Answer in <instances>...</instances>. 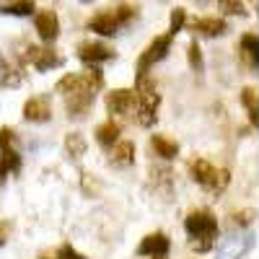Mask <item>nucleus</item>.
I'll return each instance as SVG.
<instances>
[{"label": "nucleus", "mask_w": 259, "mask_h": 259, "mask_svg": "<svg viewBox=\"0 0 259 259\" xmlns=\"http://www.w3.org/2000/svg\"><path fill=\"white\" fill-rule=\"evenodd\" d=\"M96 143L101 145V148H112L117 140H119V135H122V130H119V124L117 122H104V124H99L96 127Z\"/></svg>", "instance_id": "a211bd4d"}, {"label": "nucleus", "mask_w": 259, "mask_h": 259, "mask_svg": "<svg viewBox=\"0 0 259 259\" xmlns=\"http://www.w3.org/2000/svg\"><path fill=\"white\" fill-rule=\"evenodd\" d=\"M135 16H138V8H135L133 3H117V6H112V8L99 11V13L89 21V29L96 31L99 36H114V34H119V29L127 26Z\"/></svg>", "instance_id": "f03ea898"}, {"label": "nucleus", "mask_w": 259, "mask_h": 259, "mask_svg": "<svg viewBox=\"0 0 259 259\" xmlns=\"http://www.w3.org/2000/svg\"><path fill=\"white\" fill-rule=\"evenodd\" d=\"M187 57H189V65H192V70H194V73H202V70H205L202 52H200V45H197V41H189V47H187Z\"/></svg>", "instance_id": "5701e85b"}, {"label": "nucleus", "mask_w": 259, "mask_h": 259, "mask_svg": "<svg viewBox=\"0 0 259 259\" xmlns=\"http://www.w3.org/2000/svg\"><path fill=\"white\" fill-rule=\"evenodd\" d=\"M189 174H192V179L197 182L200 187L212 189V192H223L226 184L231 182V174H228V171L215 168L207 158H194V161L189 163Z\"/></svg>", "instance_id": "20e7f679"}, {"label": "nucleus", "mask_w": 259, "mask_h": 259, "mask_svg": "<svg viewBox=\"0 0 259 259\" xmlns=\"http://www.w3.org/2000/svg\"><path fill=\"white\" fill-rule=\"evenodd\" d=\"M150 174H153V184H161L163 192H166V189L171 192V184H174V179H171V177H174V174H171L168 168H153Z\"/></svg>", "instance_id": "393cba45"}, {"label": "nucleus", "mask_w": 259, "mask_h": 259, "mask_svg": "<svg viewBox=\"0 0 259 259\" xmlns=\"http://www.w3.org/2000/svg\"><path fill=\"white\" fill-rule=\"evenodd\" d=\"M150 145H153L156 156H161L163 161H174L179 156V143L168 135H153L150 138Z\"/></svg>", "instance_id": "2eb2a0df"}, {"label": "nucleus", "mask_w": 259, "mask_h": 259, "mask_svg": "<svg viewBox=\"0 0 259 259\" xmlns=\"http://www.w3.org/2000/svg\"><path fill=\"white\" fill-rule=\"evenodd\" d=\"M184 24H187V11L184 8H174V11H171V29H168V34L171 36L179 34L184 29Z\"/></svg>", "instance_id": "a878e982"}, {"label": "nucleus", "mask_w": 259, "mask_h": 259, "mask_svg": "<svg viewBox=\"0 0 259 259\" xmlns=\"http://www.w3.org/2000/svg\"><path fill=\"white\" fill-rule=\"evenodd\" d=\"M197 3H207V0H197Z\"/></svg>", "instance_id": "2f4dec72"}, {"label": "nucleus", "mask_w": 259, "mask_h": 259, "mask_svg": "<svg viewBox=\"0 0 259 259\" xmlns=\"http://www.w3.org/2000/svg\"><path fill=\"white\" fill-rule=\"evenodd\" d=\"M24 80V70H16L0 57V85H18Z\"/></svg>", "instance_id": "412c9836"}, {"label": "nucleus", "mask_w": 259, "mask_h": 259, "mask_svg": "<svg viewBox=\"0 0 259 259\" xmlns=\"http://www.w3.org/2000/svg\"><path fill=\"white\" fill-rule=\"evenodd\" d=\"M13 140H16L13 130H11V127H0V150L8 148V145H13Z\"/></svg>", "instance_id": "c85d7f7f"}, {"label": "nucleus", "mask_w": 259, "mask_h": 259, "mask_svg": "<svg viewBox=\"0 0 259 259\" xmlns=\"http://www.w3.org/2000/svg\"><path fill=\"white\" fill-rule=\"evenodd\" d=\"M239 50H241V57L256 70V68H259V36H256L254 31L244 34L241 41H239Z\"/></svg>", "instance_id": "dca6fc26"}, {"label": "nucleus", "mask_w": 259, "mask_h": 259, "mask_svg": "<svg viewBox=\"0 0 259 259\" xmlns=\"http://www.w3.org/2000/svg\"><path fill=\"white\" fill-rule=\"evenodd\" d=\"M52 259H85V256H83V254H78L70 244H62V246L52 254Z\"/></svg>", "instance_id": "cd10ccee"}, {"label": "nucleus", "mask_w": 259, "mask_h": 259, "mask_svg": "<svg viewBox=\"0 0 259 259\" xmlns=\"http://www.w3.org/2000/svg\"><path fill=\"white\" fill-rule=\"evenodd\" d=\"M52 117V104L47 96H31L24 104V119L26 122H50Z\"/></svg>", "instance_id": "9b49d317"}, {"label": "nucleus", "mask_w": 259, "mask_h": 259, "mask_svg": "<svg viewBox=\"0 0 259 259\" xmlns=\"http://www.w3.org/2000/svg\"><path fill=\"white\" fill-rule=\"evenodd\" d=\"M36 31L41 36V41H55L57 34H60V18L55 11L50 8H41L36 13Z\"/></svg>", "instance_id": "f8f14e48"}, {"label": "nucleus", "mask_w": 259, "mask_h": 259, "mask_svg": "<svg viewBox=\"0 0 259 259\" xmlns=\"http://www.w3.org/2000/svg\"><path fill=\"white\" fill-rule=\"evenodd\" d=\"M78 57L83 62H106V60H112L114 57V50L112 47H106L104 41H80L78 45Z\"/></svg>", "instance_id": "9d476101"}, {"label": "nucleus", "mask_w": 259, "mask_h": 259, "mask_svg": "<svg viewBox=\"0 0 259 259\" xmlns=\"http://www.w3.org/2000/svg\"><path fill=\"white\" fill-rule=\"evenodd\" d=\"M26 57L31 60L34 68L41 70V73L55 70V68H60V65H62V55L57 50H50V47H29V55Z\"/></svg>", "instance_id": "6e6552de"}, {"label": "nucleus", "mask_w": 259, "mask_h": 259, "mask_svg": "<svg viewBox=\"0 0 259 259\" xmlns=\"http://www.w3.org/2000/svg\"><path fill=\"white\" fill-rule=\"evenodd\" d=\"M168 249H171V241H168V236L161 233V231L143 236V241L138 244V254L140 256H166Z\"/></svg>", "instance_id": "1a4fd4ad"}, {"label": "nucleus", "mask_w": 259, "mask_h": 259, "mask_svg": "<svg viewBox=\"0 0 259 259\" xmlns=\"http://www.w3.org/2000/svg\"><path fill=\"white\" fill-rule=\"evenodd\" d=\"M218 6H221V11L228 13V16H246V13H249V11L244 8L241 0H218Z\"/></svg>", "instance_id": "b1692460"}, {"label": "nucleus", "mask_w": 259, "mask_h": 259, "mask_svg": "<svg viewBox=\"0 0 259 259\" xmlns=\"http://www.w3.org/2000/svg\"><path fill=\"white\" fill-rule=\"evenodd\" d=\"M65 150H68L73 158L83 156V153H85V140H83V135H80V133H70L68 138H65Z\"/></svg>", "instance_id": "4be33fe9"}, {"label": "nucleus", "mask_w": 259, "mask_h": 259, "mask_svg": "<svg viewBox=\"0 0 259 259\" xmlns=\"http://www.w3.org/2000/svg\"><path fill=\"white\" fill-rule=\"evenodd\" d=\"M241 104H244V109L249 114V122L256 127L259 124V94L254 85H246V89L241 91Z\"/></svg>", "instance_id": "6ab92c4d"}, {"label": "nucleus", "mask_w": 259, "mask_h": 259, "mask_svg": "<svg viewBox=\"0 0 259 259\" xmlns=\"http://www.w3.org/2000/svg\"><path fill=\"white\" fill-rule=\"evenodd\" d=\"M254 210H239V212H233L231 215V221H233V226H239V228H249L251 223H254Z\"/></svg>", "instance_id": "bb28decb"}, {"label": "nucleus", "mask_w": 259, "mask_h": 259, "mask_svg": "<svg viewBox=\"0 0 259 259\" xmlns=\"http://www.w3.org/2000/svg\"><path fill=\"white\" fill-rule=\"evenodd\" d=\"M192 31H197L202 36H221L228 31V24L223 18H212V16H200V18H194L192 21Z\"/></svg>", "instance_id": "ddd939ff"}, {"label": "nucleus", "mask_w": 259, "mask_h": 259, "mask_svg": "<svg viewBox=\"0 0 259 259\" xmlns=\"http://www.w3.org/2000/svg\"><path fill=\"white\" fill-rule=\"evenodd\" d=\"M254 246V233L249 228H236L231 233H226V239L215 249L218 259H244Z\"/></svg>", "instance_id": "39448f33"}, {"label": "nucleus", "mask_w": 259, "mask_h": 259, "mask_svg": "<svg viewBox=\"0 0 259 259\" xmlns=\"http://www.w3.org/2000/svg\"><path fill=\"white\" fill-rule=\"evenodd\" d=\"M36 11L34 0H8V3L0 6V13L6 16H31Z\"/></svg>", "instance_id": "aec40b11"}, {"label": "nucleus", "mask_w": 259, "mask_h": 259, "mask_svg": "<svg viewBox=\"0 0 259 259\" xmlns=\"http://www.w3.org/2000/svg\"><path fill=\"white\" fill-rule=\"evenodd\" d=\"M138 85H140V91H135L138 94V99H135V114H138V124H143V127H153L156 124V119H158V106H161V94L150 85L145 78L143 80H138Z\"/></svg>", "instance_id": "7ed1b4c3"}, {"label": "nucleus", "mask_w": 259, "mask_h": 259, "mask_svg": "<svg viewBox=\"0 0 259 259\" xmlns=\"http://www.w3.org/2000/svg\"><path fill=\"white\" fill-rule=\"evenodd\" d=\"M150 259H166V256H150Z\"/></svg>", "instance_id": "7c9ffc66"}, {"label": "nucleus", "mask_w": 259, "mask_h": 259, "mask_svg": "<svg viewBox=\"0 0 259 259\" xmlns=\"http://www.w3.org/2000/svg\"><path fill=\"white\" fill-rule=\"evenodd\" d=\"M21 171V156L13 145L0 150V179H6L8 174H18Z\"/></svg>", "instance_id": "f3484780"}, {"label": "nucleus", "mask_w": 259, "mask_h": 259, "mask_svg": "<svg viewBox=\"0 0 259 259\" xmlns=\"http://www.w3.org/2000/svg\"><path fill=\"white\" fill-rule=\"evenodd\" d=\"M133 161H135V145L130 140H124V143L117 140L112 153H109V163L117 168H124V166H133Z\"/></svg>", "instance_id": "4468645a"}, {"label": "nucleus", "mask_w": 259, "mask_h": 259, "mask_svg": "<svg viewBox=\"0 0 259 259\" xmlns=\"http://www.w3.org/2000/svg\"><path fill=\"white\" fill-rule=\"evenodd\" d=\"M184 231L189 236V246L197 254H205L218 239V218L210 210H192L184 218Z\"/></svg>", "instance_id": "f257e3e1"}, {"label": "nucleus", "mask_w": 259, "mask_h": 259, "mask_svg": "<svg viewBox=\"0 0 259 259\" xmlns=\"http://www.w3.org/2000/svg\"><path fill=\"white\" fill-rule=\"evenodd\" d=\"M135 99H138V94L133 89H117L112 94H106V109L114 117H127L135 112Z\"/></svg>", "instance_id": "0eeeda50"}, {"label": "nucleus", "mask_w": 259, "mask_h": 259, "mask_svg": "<svg viewBox=\"0 0 259 259\" xmlns=\"http://www.w3.org/2000/svg\"><path fill=\"white\" fill-rule=\"evenodd\" d=\"M171 34H161V36H156L153 41L148 45V50L140 55V60H138V80H143L145 78V73L153 68L156 62H161V60H166V55H168V50H171Z\"/></svg>", "instance_id": "423d86ee"}, {"label": "nucleus", "mask_w": 259, "mask_h": 259, "mask_svg": "<svg viewBox=\"0 0 259 259\" xmlns=\"http://www.w3.org/2000/svg\"><path fill=\"white\" fill-rule=\"evenodd\" d=\"M6 239H8V226H6V223H0V246L6 244Z\"/></svg>", "instance_id": "c756f323"}]
</instances>
